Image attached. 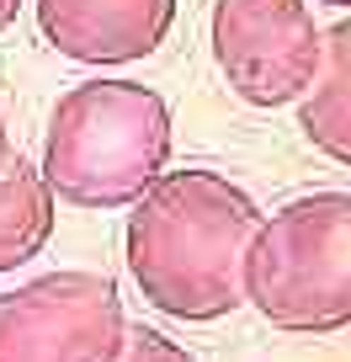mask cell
Returning <instances> with one entry per match:
<instances>
[{"mask_svg": "<svg viewBox=\"0 0 351 362\" xmlns=\"http://www.w3.org/2000/svg\"><path fill=\"white\" fill-rule=\"evenodd\" d=\"M176 11L182 0H32L43 43L85 69L155 59L176 33Z\"/></svg>", "mask_w": 351, "mask_h": 362, "instance_id": "obj_6", "label": "cell"}, {"mask_svg": "<svg viewBox=\"0 0 351 362\" xmlns=\"http://www.w3.org/2000/svg\"><path fill=\"white\" fill-rule=\"evenodd\" d=\"M59 203L48 192L37 160L11 155L0 165V277L22 272L27 261H37L54 240Z\"/></svg>", "mask_w": 351, "mask_h": 362, "instance_id": "obj_7", "label": "cell"}, {"mask_svg": "<svg viewBox=\"0 0 351 362\" xmlns=\"http://www.w3.org/2000/svg\"><path fill=\"white\" fill-rule=\"evenodd\" d=\"M298 128L325 160L351 170V16L325 33L319 75L298 96Z\"/></svg>", "mask_w": 351, "mask_h": 362, "instance_id": "obj_8", "label": "cell"}, {"mask_svg": "<svg viewBox=\"0 0 351 362\" xmlns=\"http://www.w3.org/2000/svg\"><path fill=\"white\" fill-rule=\"evenodd\" d=\"M176 117L155 86L91 75L54 102L43 128V170L54 203L85 214H123L170 170Z\"/></svg>", "mask_w": 351, "mask_h": 362, "instance_id": "obj_2", "label": "cell"}, {"mask_svg": "<svg viewBox=\"0 0 351 362\" xmlns=\"http://www.w3.org/2000/svg\"><path fill=\"white\" fill-rule=\"evenodd\" d=\"M208 48L239 102L277 112L314 86L325 27L314 22L309 0H213Z\"/></svg>", "mask_w": 351, "mask_h": 362, "instance_id": "obj_5", "label": "cell"}, {"mask_svg": "<svg viewBox=\"0 0 351 362\" xmlns=\"http://www.w3.org/2000/svg\"><path fill=\"white\" fill-rule=\"evenodd\" d=\"M314 6H335V11H351V0H314Z\"/></svg>", "mask_w": 351, "mask_h": 362, "instance_id": "obj_12", "label": "cell"}, {"mask_svg": "<svg viewBox=\"0 0 351 362\" xmlns=\"http://www.w3.org/2000/svg\"><path fill=\"white\" fill-rule=\"evenodd\" d=\"M123 288L102 272H43L0 293V362H117L128 341Z\"/></svg>", "mask_w": 351, "mask_h": 362, "instance_id": "obj_4", "label": "cell"}, {"mask_svg": "<svg viewBox=\"0 0 351 362\" xmlns=\"http://www.w3.org/2000/svg\"><path fill=\"white\" fill-rule=\"evenodd\" d=\"M261 224V203L213 165H182L128 208L123 261L149 309L182 325H213L245 304L250 235Z\"/></svg>", "mask_w": 351, "mask_h": 362, "instance_id": "obj_1", "label": "cell"}, {"mask_svg": "<svg viewBox=\"0 0 351 362\" xmlns=\"http://www.w3.org/2000/svg\"><path fill=\"white\" fill-rule=\"evenodd\" d=\"M22 6H27V0H0V33H6V27H16Z\"/></svg>", "mask_w": 351, "mask_h": 362, "instance_id": "obj_11", "label": "cell"}, {"mask_svg": "<svg viewBox=\"0 0 351 362\" xmlns=\"http://www.w3.org/2000/svg\"><path fill=\"white\" fill-rule=\"evenodd\" d=\"M239 293L282 336L351 330V192H304L261 214Z\"/></svg>", "mask_w": 351, "mask_h": 362, "instance_id": "obj_3", "label": "cell"}, {"mask_svg": "<svg viewBox=\"0 0 351 362\" xmlns=\"http://www.w3.org/2000/svg\"><path fill=\"white\" fill-rule=\"evenodd\" d=\"M117 362H197V351L155 325H128V341L117 351Z\"/></svg>", "mask_w": 351, "mask_h": 362, "instance_id": "obj_9", "label": "cell"}, {"mask_svg": "<svg viewBox=\"0 0 351 362\" xmlns=\"http://www.w3.org/2000/svg\"><path fill=\"white\" fill-rule=\"evenodd\" d=\"M16 149H11V123H6V102H0V165L11 160Z\"/></svg>", "mask_w": 351, "mask_h": 362, "instance_id": "obj_10", "label": "cell"}]
</instances>
